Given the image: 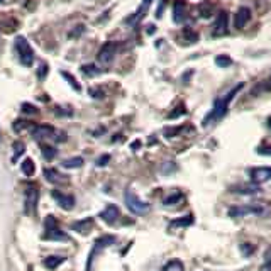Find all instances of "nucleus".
I'll return each instance as SVG.
<instances>
[{
    "label": "nucleus",
    "mask_w": 271,
    "mask_h": 271,
    "mask_svg": "<svg viewBox=\"0 0 271 271\" xmlns=\"http://www.w3.org/2000/svg\"><path fill=\"white\" fill-rule=\"evenodd\" d=\"M193 222V217L192 215H187L183 219H177L175 222H171V227H183V226H190Z\"/></svg>",
    "instance_id": "29"
},
{
    "label": "nucleus",
    "mask_w": 271,
    "mask_h": 271,
    "mask_svg": "<svg viewBox=\"0 0 271 271\" xmlns=\"http://www.w3.org/2000/svg\"><path fill=\"white\" fill-rule=\"evenodd\" d=\"M249 19H251V11L248 7H241L236 14V27L237 29H242L249 22Z\"/></svg>",
    "instance_id": "17"
},
{
    "label": "nucleus",
    "mask_w": 271,
    "mask_h": 271,
    "mask_svg": "<svg viewBox=\"0 0 271 271\" xmlns=\"http://www.w3.org/2000/svg\"><path fill=\"white\" fill-rule=\"evenodd\" d=\"M166 166H171V170L177 171V165H175V163H166ZM161 173L168 175V173H170V168H161Z\"/></svg>",
    "instance_id": "42"
},
{
    "label": "nucleus",
    "mask_w": 271,
    "mask_h": 271,
    "mask_svg": "<svg viewBox=\"0 0 271 271\" xmlns=\"http://www.w3.org/2000/svg\"><path fill=\"white\" fill-rule=\"evenodd\" d=\"M264 208L263 205H236L232 207L229 210V215L231 217H244V215H251V213H264Z\"/></svg>",
    "instance_id": "7"
},
{
    "label": "nucleus",
    "mask_w": 271,
    "mask_h": 271,
    "mask_svg": "<svg viewBox=\"0 0 271 271\" xmlns=\"http://www.w3.org/2000/svg\"><path fill=\"white\" fill-rule=\"evenodd\" d=\"M242 87H244V83H239V85H236L234 88L231 90L229 93L226 95V97H221V98H217L215 103H213V109L210 111V114L203 119V126H208L210 122L213 121H219V119H222L227 114V111H229V103L232 102V98L236 97V93H239Z\"/></svg>",
    "instance_id": "1"
},
{
    "label": "nucleus",
    "mask_w": 271,
    "mask_h": 271,
    "mask_svg": "<svg viewBox=\"0 0 271 271\" xmlns=\"http://www.w3.org/2000/svg\"><path fill=\"white\" fill-rule=\"evenodd\" d=\"M41 151H42V158H44L46 161H53L56 158V147L55 146H49V144H42L41 146Z\"/></svg>",
    "instance_id": "23"
},
{
    "label": "nucleus",
    "mask_w": 271,
    "mask_h": 271,
    "mask_svg": "<svg viewBox=\"0 0 271 271\" xmlns=\"http://www.w3.org/2000/svg\"><path fill=\"white\" fill-rule=\"evenodd\" d=\"M269 90H271V77L268 80H264V82L256 85V87L251 90V95H261L264 92H269Z\"/></svg>",
    "instance_id": "21"
},
{
    "label": "nucleus",
    "mask_w": 271,
    "mask_h": 271,
    "mask_svg": "<svg viewBox=\"0 0 271 271\" xmlns=\"http://www.w3.org/2000/svg\"><path fill=\"white\" fill-rule=\"evenodd\" d=\"M27 126H32V124H29V122H26V121H16L14 122V131L21 132L22 129H26Z\"/></svg>",
    "instance_id": "35"
},
{
    "label": "nucleus",
    "mask_w": 271,
    "mask_h": 271,
    "mask_svg": "<svg viewBox=\"0 0 271 271\" xmlns=\"http://www.w3.org/2000/svg\"><path fill=\"white\" fill-rule=\"evenodd\" d=\"M63 261H65L63 256H47V258L44 259V266L47 269H55V268H58Z\"/></svg>",
    "instance_id": "22"
},
{
    "label": "nucleus",
    "mask_w": 271,
    "mask_h": 271,
    "mask_svg": "<svg viewBox=\"0 0 271 271\" xmlns=\"http://www.w3.org/2000/svg\"><path fill=\"white\" fill-rule=\"evenodd\" d=\"M258 154H261V156H271V146L269 144L259 146L258 147Z\"/></svg>",
    "instance_id": "38"
},
{
    "label": "nucleus",
    "mask_w": 271,
    "mask_h": 271,
    "mask_svg": "<svg viewBox=\"0 0 271 271\" xmlns=\"http://www.w3.org/2000/svg\"><path fill=\"white\" fill-rule=\"evenodd\" d=\"M198 12H200L202 17H208L212 14V4L210 2H202L198 6Z\"/></svg>",
    "instance_id": "28"
},
{
    "label": "nucleus",
    "mask_w": 271,
    "mask_h": 271,
    "mask_svg": "<svg viewBox=\"0 0 271 271\" xmlns=\"http://www.w3.org/2000/svg\"><path fill=\"white\" fill-rule=\"evenodd\" d=\"M268 126H269V129H271V119H269V121H268Z\"/></svg>",
    "instance_id": "46"
},
{
    "label": "nucleus",
    "mask_w": 271,
    "mask_h": 271,
    "mask_svg": "<svg viewBox=\"0 0 271 271\" xmlns=\"http://www.w3.org/2000/svg\"><path fill=\"white\" fill-rule=\"evenodd\" d=\"M83 29H85V27H83V26H77V29H75L73 32H70V36H71V37H77V36L80 34V32H82V31H83Z\"/></svg>",
    "instance_id": "43"
},
{
    "label": "nucleus",
    "mask_w": 271,
    "mask_h": 271,
    "mask_svg": "<svg viewBox=\"0 0 271 271\" xmlns=\"http://www.w3.org/2000/svg\"><path fill=\"white\" fill-rule=\"evenodd\" d=\"M42 175H44V178L47 180L49 183H55V185H65L66 183V178L65 175H61L58 170L55 168H46L44 171H42Z\"/></svg>",
    "instance_id": "13"
},
{
    "label": "nucleus",
    "mask_w": 271,
    "mask_h": 271,
    "mask_svg": "<svg viewBox=\"0 0 271 271\" xmlns=\"http://www.w3.org/2000/svg\"><path fill=\"white\" fill-rule=\"evenodd\" d=\"M47 65L46 63H42L41 66H39V71H37V78L39 80H42V78H46V75H47Z\"/></svg>",
    "instance_id": "39"
},
{
    "label": "nucleus",
    "mask_w": 271,
    "mask_h": 271,
    "mask_svg": "<svg viewBox=\"0 0 271 271\" xmlns=\"http://www.w3.org/2000/svg\"><path fill=\"white\" fill-rule=\"evenodd\" d=\"M31 136L34 137L36 141L41 139H53L56 142H65L68 137H66V132L63 131H56L53 126L49 124H36L31 129Z\"/></svg>",
    "instance_id": "2"
},
{
    "label": "nucleus",
    "mask_w": 271,
    "mask_h": 271,
    "mask_svg": "<svg viewBox=\"0 0 271 271\" xmlns=\"http://www.w3.org/2000/svg\"><path fill=\"white\" fill-rule=\"evenodd\" d=\"M149 6H151V0H142L141 7L137 9V11L134 12V16H131L126 22H127V24H136V22H139L141 19L146 16V12H147V9H149Z\"/></svg>",
    "instance_id": "16"
},
{
    "label": "nucleus",
    "mask_w": 271,
    "mask_h": 271,
    "mask_svg": "<svg viewBox=\"0 0 271 271\" xmlns=\"http://www.w3.org/2000/svg\"><path fill=\"white\" fill-rule=\"evenodd\" d=\"M16 49L19 55V60L24 66H31L34 63V51H32L31 44L27 42V39L24 36H17L16 39Z\"/></svg>",
    "instance_id": "4"
},
{
    "label": "nucleus",
    "mask_w": 271,
    "mask_h": 271,
    "mask_svg": "<svg viewBox=\"0 0 271 271\" xmlns=\"http://www.w3.org/2000/svg\"><path fill=\"white\" fill-rule=\"evenodd\" d=\"M114 242H116V237H114V236H102V237H98V239L95 241L93 249H92V253H90L88 261H87V271L92 269V261H93V258H95V254L100 253L102 249H105L107 246L114 244Z\"/></svg>",
    "instance_id": "5"
},
{
    "label": "nucleus",
    "mask_w": 271,
    "mask_h": 271,
    "mask_svg": "<svg viewBox=\"0 0 271 271\" xmlns=\"http://www.w3.org/2000/svg\"><path fill=\"white\" fill-rule=\"evenodd\" d=\"M119 215H121V212H119L117 205H107L105 210L100 213V219L102 221H105L107 224H114V222L119 219Z\"/></svg>",
    "instance_id": "15"
},
{
    "label": "nucleus",
    "mask_w": 271,
    "mask_h": 271,
    "mask_svg": "<svg viewBox=\"0 0 271 271\" xmlns=\"http://www.w3.org/2000/svg\"><path fill=\"white\" fill-rule=\"evenodd\" d=\"M163 271H185V266L180 259H171L165 264Z\"/></svg>",
    "instance_id": "24"
},
{
    "label": "nucleus",
    "mask_w": 271,
    "mask_h": 271,
    "mask_svg": "<svg viewBox=\"0 0 271 271\" xmlns=\"http://www.w3.org/2000/svg\"><path fill=\"white\" fill-rule=\"evenodd\" d=\"M90 93H92L95 98H98V97H103V93L100 92V90H98V92H97V90H90Z\"/></svg>",
    "instance_id": "45"
},
{
    "label": "nucleus",
    "mask_w": 271,
    "mask_h": 271,
    "mask_svg": "<svg viewBox=\"0 0 271 271\" xmlns=\"http://www.w3.org/2000/svg\"><path fill=\"white\" fill-rule=\"evenodd\" d=\"M241 251L244 254H249V253H254V246H249V244H242L241 246Z\"/></svg>",
    "instance_id": "41"
},
{
    "label": "nucleus",
    "mask_w": 271,
    "mask_h": 271,
    "mask_svg": "<svg viewBox=\"0 0 271 271\" xmlns=\"http://www.w3.org/2000/svg\"><path fill=\"white\" fill-rule=\"evenodd\" d=\"M227 22H229V16L227 12H219V16L215 19V24H213V36H224L227 32Z\"/></svg>",
    "instance_id": "11"
},
{
    "label": "nucleus",
    "mask_w": 271,
    "mask_h": 271,
    "mask_svg": "<svg viewBox=\"0 0 271 271\" xmlns=\"http://www.w3.org/2000/svg\"><path fill=\"white\" fill-rule=\"evenodd\" d=\"M109 161H111V156L109 154H103V156H100V158L97 159V166L98 168H103V166H105Z\"/></svg>",
    "instance_id": "40"
},
{
    "label": "nucleus",
    "mask_w": 271,
    "mask_h": 271,
    "mask_svg": "<svg viewBox=\"0 0 271 271\" xmlns=\"http://www.w3.org/2000/svg\"><path fill=\"white\" fill-rule=\"evenodd\" d=\"M116 53H117V44H116V42H105V44L100 47L98 55H97L98 63H100V65H111L114 56H116Z\"/></svg>",
    "instance_id": "8"
},
{
    "label": "nucleus",
    "mask_w": 271,
    "mask_h": 271,
    "mask_svg": "<svg viewBox=\"0 0 271 271\" xmlns=\"http://www.w3.org/2000/svg\"><path fill=\"white\" fill-rule=\"evenodd\" d=\"M61 77H63L66 82H68L71 87H73L75 90H77V92H82V87H80V83L77 82V78L75 77H71L70 73H66V71H61Z\"/></svg>",
    "instance_id": "27"
},
{
    "label": "nucleus",
    "mask_w": 271,
    "mask_h": 271,
    "mask_svg": "<svg viewBox=\"0 0 271 271\" xmlns=\"http://www.w3.org/2000/svg\"><path fill=\"white\" fill-rule=\"evenodd\" d=\"M253 183H264L271 180V166H258L248 171Z\"/></svg>",
    "instance_id": "9"
},
{
    "label": "nucleus",
    "mask_w": 271,
    "mask_h": 271,
    "mask_svg": "<svg viewBox=\"0 0 271 271\" xmlns=\"http://www.w3.org/2000/svg\"><path fill=\"white\" fill-rule=\"evenodd\" d=\"M232 192H237L241 195H251V193H256V192H261L259 187H254V185H242V187H237V188H232Z\"/></svg>",
    "instance_id": "25"
},
{
    "label": "nucleus",
    "mask_w": 271,
    "mask_h": 271,
    "mask_svg": "<svg viewBox=\"0 0 271 271\" xmlns=\"http://www.w3.org/2000/svg\"><path fill=\"white\" fill-rule=\"evenodd\" d=\"M37 202H39V192L37 188L31 187L26 190V200H24V212L27 215H34L36 208H37Z\"/></svg>",
    "instance_id": "6"
},
{
    "label": "nucleus",
    "mask_w": 271,
    "mask_h": 271,
    "mask_svg": "<svg viewBox=\"0 0 271 271\" xmlns=\"http://www.w3.org/2000/svg\"><path fill=\"white\" fill-rule=\"evenodd\" d=\"M183 34L187 36L188 42H195V41H198V34H197V32H193L192 29H185V31H183Z\"/></svg>",
    "instance_id": "36"
},
{
    "label": "nucleus",
    "mask_w": 271,
    "mask_h": 271,
    "mask_svg": "<svg viewBox=\"0 0 271 271\" xmlns=\"http://www.w3.org/2000/svg\"><path fill=\"white\" fill-rule=\"evenodd\" d=\"M2 2H4V0H0V4H2Z\"/></svg>",
    "instance_id": "47"
},
{
    "label": "nucleus",
    "mask_w": 271,
    "mask_h": 271,
    "mask_svg": "<svg viewBox=\"0 0 271 271\" xmlns=\"http://www.w3.org/2000/svg\"><path fill=\"white\" fill-rule=\"evenodd\" d=\"M58 227V222H56V219L53 215H47L44 219V229L46 231H51V229H56Z\"/></svg>",
    "instance_id": "31"
},
{
    "label": "nucleus",
    "mask_w": 271,
    "mask_h": 271,
    "mask_svg": "<svg viewBox=\"0 0 271 271\" xmlns=\"http://www.w3.org/2000/svg\"><path fill=\"white\" fill-rule=\"evenodd\" d=\"M22 112H24V114H31V116H34V114H37V107L31 105V103H22Z\"/></svg>",
    "instance_id": "37"
},
{
    "label": "nucleus",
    "mask_w": 271,
    "mask_h": 271,
    "mask_svg": "<svg viewBox=\"0 0 271 271\" xmlns=\"http://www.w3.org/2000/svg\"><path fill=\"white\" fill-rule=\"evenodd\" d=\"M173 19H175V22H177V24L183 22V19H185V2H183V0H177V2H175Z\"/></svg>",
    "instance_id": "18"
},
{
    "label": "nucleus",
    "mask_w": 271,
    "mask_h": 271,
    "mask_svg": "<svg viewBox=\"0 0 271 271\" xmlns=\"http://www.w3.org/2000/svg\"><path fill=\"white\" fill-rule=\"evenodd\" d=\"M21 170H22V173L26 175V177H32V175L36 173V165H34V161H32L31 158L24 159L22 165H21Z\"/></svg>",
    "instance_id": "20"
},
{
    "label": "nucleus",
    "mask_w": 271,
    "mask_h": 271,
    "mask_svg": "<svg viewBox=\"0 0 271 271\" xmlns=\"http://www.w3.org/2000/svg\"><path fill=\"white\" fill-rule=\"evenodd\" d=\"M183 198V195L182 193H175V195H170V197H166L165 200H163V203L165 205H171V203H177V202H180Z\"/></svg>",
    "instance_id": "32"
},
{
    "label": "nucleus",
    "mask_w": 271,
    "mask_h": 271,
    "mask_svg": "<svg viewBox=\"0 0 271 271\" xmlns=\"http://www.w3.org/2000/svg\"><path fill=\"white\" fill-rule=\"evenodd\" d=\"M124 202H126V207L129 208L132 213H136V215H146V213H149L151 210L149 203L139 200V198L136 197V193H132L131 190H127L124 193Z\"/></svg>",
    "instance_id": "3"
},
{
    "label": "nucleus",
    "mask_w": 271,
    "mask_h": 271,
    "mask_svg": "<svg viewBox=\"0 0 271 271\" xmlns=\"http://www.w3.org/2000/svg\"><path fill=\"white\" fill-rule=\"evenodd\" d=\"M55 114H56L58 117H71V116H73V111H71V109L65 111V109H61V107H56Z\"/></svg>",
    "instance_id": "34"
},
{
    "label": "nucleus",
    "mask_w": 271,
    "mask_h": 271,
    "mask_svg": "<svg viewBox=\"0 0 271 271\" xmlns=\"http://www.w3.org/2000/svg\"><path fill=\"white\" fill-rule=\"evenodd\" d=\"M215 63H217V66H221V68H226V66H231L232 60L229 58V56H217Z\"/></svg>",
    "instance_id": "33"
},
{
    "label": "nucleus",
    "mask_w": 271,
    "mask_h": 271,
    "mask_svg": "<svg viewBox=\"0 0 271 271\" xmlns=\"http://www.w3.org/2000/svg\"><path fill=\"white\" fill-rule=\"evenodd\" d=\"M61 166L66 170H77V168H82L83 166V158H80V156H75V158H68L65 159Z\"/></svg>",
    "instance_id": "19"
},
{
    "label": "nucleus",
    "mask_w": 271,
    "mask_h": 271,
    "mask_svg": "<svg viewBox=\"0 0 271 271\" xmlns=\"http://www.w3.org/2000/svg\"><path fill=\"white\" fill-rule=\"evenodd\" d=\"M261 271H271V259L268 261V263H264L263 266H261Z\"/></svg>",
    "instance_id": "44"
},
{
    "label": "nucleus",
    "mask_w": 271,
    "mask_h": 271,
    "mask_svg": "<svg viewBox=\"0 0 271 271\" xmlns=\"http://www.w3.org/2000/svg\"><path fill=\"white\" fill-rule=\"evenodd\" d=\"M51 197H53V200L58 203L61 208H65V210H71V208L75 207L73 195H66V193L58 192V190H53V192H51Z\"/></svg>",
    "instance_id": "10"
},
{
    "label": "nucleus",
    "mask_w": 271,
    "mask_h": 271,
    "mask_svg": "<svg viewBox=\"0 0 271 271\" xmlns=\"http://www.w3.org/2000/svg\"><path fill=\"white\" fill-rule=\"evenodd\" d=\"M71 229L80 232V234H88V232L93 229V219H92V217L82 219V221H78V222H75V224H71Z\"/></svg>",
    "instance_id": "14"
},
{
    "label": "nucleus",
    "mask_w": 271,
    "mask_h": 271,
    "mask_svg": "<svg viewBox=\"0 0 271 271\" xmlns=\"http://www.w3.org/2000/svg\"><path fill=\"white\" fill-rule=\"evenodd\" d=\"M42 241H58V242H68L70 241V236L66 234L65 231L61 229H51V231H44V234L41 237Z\"/></svg>",
    "instance_id": "12"
},
{
    "label": "nucleus",
    "mask_w": 271,
    "mask_h": 271,
    "mask_svg": "<svg viewBox=\"0 0 271 271\" xmlns=\"http://www.w3.org/2000/svg\"><path fill=\"white\" fill-rule=\"evenodd\" d=\"M82 71H83V75H87V77H95V75L100 73V70H98L97 66H93V65H85V66H82Z\"/></svg>",
    "instance_id": "30"
},
{
    "label": "nucleus",
    "mask_w": 271,
    "mask_h": 271,
    "mask_svg": "<svg viewBox=\"0 0 271 271\" xmlns=\"http://www.w3.org/2000/svg\"><path fill=\"white\" fill-rule=\"evenodd\" d=\"M24 153H26V144H24L22 141L14 142V158H12V161H17V158H21Z\"/></svg>",
    "instance_id": "26"
}]
</instances>
